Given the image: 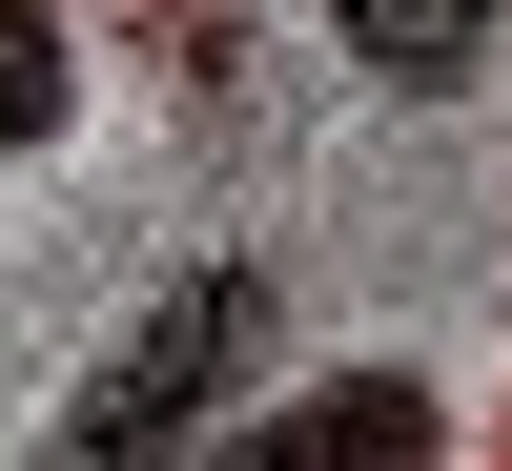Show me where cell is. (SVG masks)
<instances>
[{
    "mask_svg": "<svg viewBox=\"0 0 512 471\" xmlns=\"http://www.w3.org/2000/svg\"><path fill=\"white\" fill-rule=\"evenodd\" d=\"M246 369H267V267H185V287L62 390L41 471H205V431L246 410Z\"/></svg>",
    "mask_w": 512,
    "mask_h": 471,
    "instance_id": "6da1fadb",
    "label": "cell"
},
{
    "mask_svg": "<svg viewBox=\"0 0 512 471\" xmlns=\"http://www.w3.org/2000/svg\"><path fill=\"white\" fill-rule=\"evenodd\" d=\"M205 471H451V390L431 369H308V390L226 410Z\"/></svg>",
    "mask_w": 512,
    "mask_h": 471,
    "instance_id": "7a4b0ae2",
    "label": "cell"
},
{
    "mask_svg": "<svg viewBox=\"0 0 512 471\" xmlns=\"http://www.w3.org/2000/svg\"><path fill=\"white\" fill-rule=\"evenodd\" d=\"M328 41H349L390 103H472L492 82V0H328Z\"/></svg>",
    "mask_w": 512,
    "mask_h": 471,
    "instance_id": "3957f363",
    "label": "cell"
},
{
    "mask_svg": "<svg viewBox=\"0 0 512 471\" xmlns=\"http://www.w3.org/2000/svg\"><path fill=\"white\" fill-rule=\"evenodd\" d=\"M62 103H82L62 0H0V164H21V144H62Z\"/></svg>",
    "mask_w": 512,
    "mask_h": 471,
    "instance_id": "277c9868",
    "label": "cell"
}]
</instances>
